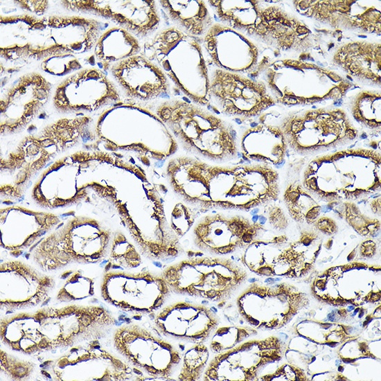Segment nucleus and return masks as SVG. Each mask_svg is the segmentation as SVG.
<instances>
[{"label":"nucleus","mask_w":381,"mask_h":381,"mask_svg":"<svg viewBox=\"0 0 381 381\" xmlns=\"http://www.w3.org/2000/svg\"><path fill=\"white\" fill-rule=\"evenodd\" d=\"M159 3L172 26L196 38L202 39L214 23L205 1L161 0Z\"/></svg>","instance_id":"obj_11"},{"label":"nucleus","mask_w":381,"mask_h":381,"mask_svg":"<svg viewBox=\"0 0 381 381\" xmlns=\"http://www.w3.org/2000/svg\"><path fill=\"white\" fill-rule=\"evenodd\" d=\"M157 331L183 343H204L219 324V317L202 304L178 301L161 310L154 317Z\"/></svg>","instance_id":"obj_6"},{"label":"nucleus","mask_w":381,"mask_h":381,"mask_svg":"<svg viewBox=\"0 0 381 381\" xmlns=\"http://www.w3.org/2000/svg\"><path fill=\"white\" fill-rule=\"evenodd\" d=\"M36 318H39V319H44L45 318V315L44 313L42 312H38L36 315H35Z\"/></svg>","instance_id":"obj_19"},{"label":"nucleus","mask_w":381,"mask_h":381,"mask_svg":"<svg viewBox=\"0 0 381 381\" xmlns=\"http://www.w3.org/2000/svg\"><path fill=\"white\" fill-rule=\"evenodd\" d=\"M117 350L136 366L150 375L165 380H175L182 363L178 347L146 329L136 326L123 327L115 334Z\"/></svg>","instance_id":"obj_4"},{"label":"nucleus","mask_w":381,"mask_h":381,"mask_svg":"<svg viewBox=\"0 0 381 381\" xmlns=\"http://www.w3.org/2000/svg\"><path fill=\"white\" fill-rule=\"evenodd\" d=\"M48 345V342L46 339H42L39 342L38 346L41 348H45Z\"/></svg>","instance_id":"obj_16"},{"label":"nucleus","mask_w":381,"mask_h":381,"mask_svg":"<svg viewBox=\"0 0 381 381\" xmlns=\"http://www.w3.org/2000/svg\"><path fill=\"white\" fill-rule=\"evenodd\" d=\"M161 276L170 292L211 302L226 299L245 278L234 263L202 252L169 265Z\"/></svg>","instance_id":"obj_3"},{"label":"nucleus","mask_w":381,"mask_h":381,"mask_svg":"<svg viewBox=\"0 0 381 381\" xmlns=\"http://www.w3.org/2000/svg\"><path fill=\"white\" fill-rule=\"evenodd\" d=\"M44 375H45L46 377H48V378H51L50 375L48 374L47 373H45Z\"/></svg>","instance_id":"obj_21"},{"label":"nucleus","mask_w":381,"mask_h":381,"mask_svg":"<svg viewBox=\"0 0 381 381\" xmlns=\"http://www.w3.org/2000/svg\"><path fill=\"white\" fill-rule=\"evenodd\" d=\"M37 350V346H30V347H28L26 351V352H33V351H35Z\"/></svg>","instance_id":"obj_18"},{"label":"nucleus","mask_w":381,"mask_h":381,"mask_svg":"<svg viewBox=\"0 0 381 381\" xmlns=\"http://www.w3.org/2000/svg\"><path fill=\"white\" fill-rule=\"evenodd\" d=\"M118 280L123 298L112 303L123 310L152 313L160 308L170 291L161 276L144 272L111 275Z\"/></svg>","instance_id":"obj_10"},{"label":"nucleus","mask_w":381,"mask_h":381,"mask_svg":"<svg viewBox=\"0 0 381 381\" xmlns=\"http://www.w3.org/2000/svg\"><path fill=\"white\" fill-rule=\"evenodd\" d=\"M147 57L157 64L170 81L192 103L209 104V67L201 39L170 26L145 44Z\"/></svg>","instance_id":"obj_2"},{"label":"nucleus","mask_w":381,"mask_h":381,"mask_svg":"<svg viewBox=\"0 0 381 381\" xmlns=\"http://www.w3.org/2000/svg\"><path fill=\"white\" fill-rule=\"evenodd\" d=\"M112 73L131 98L142 100L166 98L171 94V83L163 70L154 62L141 55L121 60Z\"/></svg>","instance_id":"obj_8"},{"label":"nucleus","mask_w":381,"mask_h":381,"mask_svg":"<svg viewBox=\"0 0 381 381\" xmlns=\"http://www.w3.org/2000/svg\"><path fill=\"white\" fill-rule=\"evenodd\" d=\"M93 320L94 318L87 313H84L80 318V322L85 326H89Z\"/></svg>","instance_id":"obj_15"},{"label":"nucleus","mask_w":381,"mask_h":381,"mask_svg":"<svg viewBox=\"0 0 381 381\" xmlns=\"http://www.w3.org/2000/svg\"><path fill=\"white\" fill-rule=\"evenodd\" d=\"M204 107L181 98H168L156 111L174 139L188 152L211 161L233 155L234 131Z\"/></svg>","instance_id":"obj_1"},{"label":"nucleus","mask_w":381,"mask_h":381,"mask_svg":"<svg viewBox=\"0 0 381 381\" xmlns=\"http://www.w3.org/2000/svg\"><path fill=\"white\" fill-rule=\"evenodd\" d=\"M182 363L177 377L180 381H195L202 378L209 363V351L204 343L179 342Z\"/></svg>","instance_id":"obj_14"},{"label":"nucleus","mask_w":381,"mask_h":381,"mask_svg":"<svg viewBox=\"0 0 381 381\" xmlns=\"http://www.w3.org/2000/svg\"><path fill=\"white\" fill-rule=\"evenodd\" d=\"M209 67V104L229 115L252 116L271 103L264 85L211 64Z\"/></svg>","instance_id":"obj_5"},{"label":"nucleus","mask_w":381,"mask_h":381,"mask_svg":"<svg viewBox=\"0 0 381 381\" xmlns=\"http://www.w3.org/2000/svg\"><path fill=\"white\" fill-rule=\"evenodd\" d=\"M111 13L120 25L139 37L155 32L161 17L154 1H121Z\"/></svg>","instance_id":"obj_12"},{"label":"nucleus","mask_w":381,"mask_h":381,"mask_svg":"<svg viewBox=\"0 0 381 381\" xmlns=\"http://www.w3.org/2000/svg\"><path fill=\"white\" fill-rule=\"evenodd\" d=\"M269 340L252 341L217 354L204 371L205 381L251 380L270 357Z\"/></svg>","instance_id":"obj_9"},{"label":"nucleus","mask_w":381,"mask_h":381,"mask_svg":"<svg viewBox=\"0 0 381 381\" xmlns=\"http://www.w3.org/2000/svg\"><path fill=\"white\" fill-rule=\"evenodd\" d=\"M256 233L255 226L247 221L227 219L218 213L204 216L193 228L196 247L211 256L227 254L242 243H250Z\"/></svg>","instance_id":"obj_7"},{"label":"nucleus","mask_w":381,"mask_h":381,"mask_svg":"<svg viewBox=\"0 0 381 381\" xmlns=\"http://www.w3.org/2000/svg\"><path fill=\"white\" fill-rule=\"evenodd\" d=\"M69 275V273H65L64 274H62V278H64Z\"/></svg>","instance_id":"obj_20"},{"label":"nucleus","mask_w":381,"mask_h":381,"mask_svg":"<svg viewBox=\"0 0 381 381\" xmlns=\"http://www.w3.org/2000/svg\"><path fill=\"white\" fill-rule=\"evenodd\" d=\"M214 15L224 24L245 29L251 34L265 35L267 33L262 12L255 7L256 1H249L248 7H240V1H206Z\"/></svg>","instance_id":"obj_13"},{"label":"nucleus","mask_w":381,"mask_h":381,"mask_svg":"<svg viewBox=\"0 0 381 381\" xmlns=\"http://www.w3.org/2000/svg\"><path fill=\"white\" fill-rule=\"evenodd\" d=\"M11 346L14 350L19 351L21 349L20 345L18 342H12Z\"/></svg>","instance_id":"obj_17"}]
</instances>
